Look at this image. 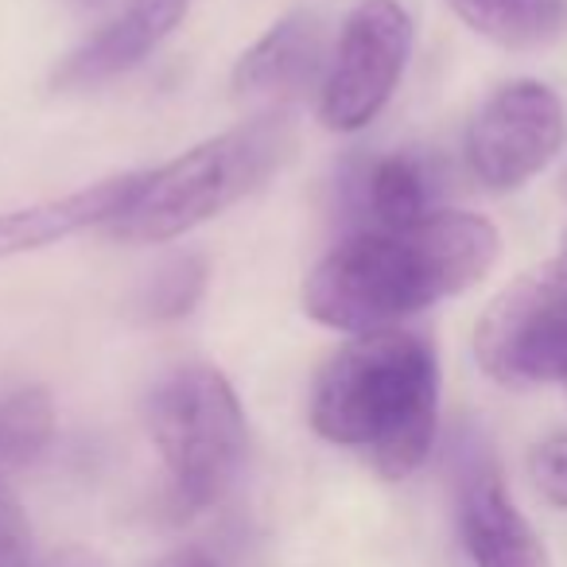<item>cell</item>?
<instances>
[{
  "instance_id": "obj_12",
  "label": "cell",
  "mask_w": 567,
  "mask_h": 567,
  "mask_svg": "<svg viewBox=\"0 0 567 567\" xmlns=\"http://www.w3.org/2000/svg\"><path fill=\"white\" fill-rule=\"evenodd\" d=\"M432 195L435 183L424 159L412 152H393L365 167L362 183H358V214H362V226L373 229L409 226V221L432 214Z\"/></svg>"
},
{
  "instance_id": "obj_13",
  "label": "cell",
  "mask_w": 567,
  "mask_h": 567,
  "mask_svg": "<svg viewBox=\"0 0 567 567\" xmlns=\"http://www.w3.org/2000/svg\"><path fill=\"white\" fill-rule=\"evenodd\" d=\"M451 12L482 40L509 51H536L567 28V0H447Z\"/></svg>"
},
{
  "instance_id": "obj_19",
  "label": "cell",
  "mask_w": 567,
  "mask_h": 567,
  "mask_svg": "<svg viewBox=\"0 0 567 567\" xmlns=\"http://www.w3.org/2000/svg\"><path fill=\"white\" fill-rule=\"evenodd\" d=\"M564 187H567V172H564Z\"/></svg>"
},
{
  "instance_id": "obj_11",
  "label": "cell",
  "mask_w": 567,
  "mask_h": 567,
  "mask_svg": "<svg viewBox=\"0 0 567 567\" xmlns=\"http://www.w3.org/2000/svg\"><path fill=\"white\" fill-rule=\"evenodd\" d=\"M136 183H141V172H125L110 175L102 183H90L82 190H71L63 198H43V203L4 210L0 214V257L40 252L90 226H110L133 198Z\"/></svg>"
},
{
  "instance_id": "obj_1",
  "label": "cell",
  "mask_w": 567,
  "mask_h": 567,
  "mask_svg": "<svg viewBox=\"0 0 567 567\" xmlns=\"http://www.w3.org/2000/svg\"><path fill=\"white\" fill-rule=\"evenodd\" d=\"M502 237L466 210L347 234L303 280V311L342 334H373L463 296L497 265Z\"/></svg>"
},
{
  "instance_id": "obj_6",
  "label": "cell",
  "mask_w": 567,
  "mask_h": 567,
  "mask_svg": "<svg viewBox=\"0 0 567 567\" xmlns=\"http://www.w3.org/2000/svg\"><path fill=\"white\" fill-rule=\"evenodd\" d=\"M416 28L401 0H358L331 48L319 121L331 133H362L393 102L412 59Z\"/></svg>"
},
{
  "instance_id": "obj_14",
  "label": "cell",
  "mask_w": 567,
  "mask_h": 567,
  "mask_svg": "<svg viewBox=\"0 0 567 567\" xmlns=\"http://www.w3.org/2000/svg\"><path fill=\"white\" fill-rule=\"evenodd\" d=\"M206 276H210V268H206V257H198V252H179V257L164 260L141 292L144 316L159 319V323L190 316L206 292Z\"/></svg>"
},
{
  "instance_id": "obj_7",
  "label": "cell",
  "mask_w": 567,
  "mask_h": 567,
  "mask_svg": "<svg viewBox=\"0 0 567 567\" xmlns=\"http://www.w3.org/2000/svg\"><path fill=\"white\" fill-rule=\"evenodd\" d=\"M567 144L564 97L536 79L505 82L466 125V164L486 190H517Z\"/></svg>"
},
{
  "instance_id": "obj_9",
  "label": "cell",
  "mask_w": 567,
  "mask_h": 567,
  "mask_svg": "<svg viewBox=\"0 0 567 567\" xmlns=\"http://www.w3.org/2000/svg\"><path fill=\"white\" fill-rule=\"evenodd\" d=\"M458 533L478 567H548L540 536L489 458H471L458 474Z\"/></svg>"
},
{
  "instance_id": "obj_5",
  "label": "cell",
  "mask_w": 567,
  "mask_h": 567,
  "mask_svg": "<svg viewBox=\"0 0 567 567\" xmlns=\"http://www.w3.org/2000/svg\"><path fill=\"white\" fill-rule=\"evenodd\" d=\"M474 358L513 389L567 385V249L520 272L489 300L474 327Z\"/></svg>"
},
{
  "instance_id": "obj_18",
  "label": "cell",
  "mask_w": 567,
  "mask_h": 567,
  "mask_svg": "<svg viewBox=\"0 0 567 567\" xmlns=\"http://www.w3.org/2000/svg\"><path fill=\"white\" fill-rule=\"evenodd\" d=\"M35 567H105V564L86 548H63V551H55V556H48L43 564H35Z\"/></svg>"
},
{
  "instance_id": "obj_15",
  "label": "cell",
  "mask_w": 567,
  "mask_h": 567,
  "mask_svg": "<svg viewBox=\"0 0 567 567\" xmlns=\"http://www.w3.org/2000/svg\"><path fill=\"white\" fill-rule=\"evenodd\" d=\"M528 474H533V486L551 505L567 509V432H556L536 443L533 455H528Z\"/></svg>"
},
{
  "instance_id": "obj_16",
  "label": "cell",
  "mask_w": 567,
  "mask_h": 567,
  "mask_svg": "<svg viewBox=\"0 0 567 567\" xmlns=\"http://www.w3.org/2000/svg\"><path fill=\"white\" fill-rule=\"evenodd\" d=\"M0 567H35L32 559V528L17 497L0 486Z\"/></svg>"
},
{
  "instance_id": "obj_8",
  "label": "cell",
  "mask_w": 567,
  "mask_h": 567,
  "mask_svg": "<svg viewBox=\"0 0 567 567\" xmlns=\"http://www.w3.org/2000/svg\"><path fill=\"white\" fill-rule=\"evenodd\" d=\"M327 24L316 9H296L280 17L252 48L234 63L229 86L249 102H288L311 86H323L327 74Z\"/></svg>"
},
{
  "instance_id": "obj_2",
  "label": "cell",
  "mask_w": 567,
  "mask_h": 567,
  "mask_svg": "<svg viewBox=\"0 0 567 567\" xmlns=\"http://www.w3.org/2000/svg\"><path fill=\"white\" fill-rule=\"evenodd\" d=\"M311 427L354 447L381 478H409L432 455L440 427V358L416 331L354 334L319 370Z\"/></svg>"
},
{
  "instance_id": "obj_10",
  "label": "cell",
  "mask_w": 567,
  "mask_h": 567,
  "mask_svg": "<svg viewBox=\"0 0 567 567\" xmlns=\"http://www.w3.org/2000/svg\"><path fill=\"white\" fill-rule=\"evenodd\" d=\"M190 12V0H128L110 28L86 40L55 71L59 90H90L141 66Z\"/></svg>"
},
{
  "instance_id": "obj_17",
  "label": "cell",
  "mask_w": 567,
  "mask_h": 567,
  "mask_svg": "<svg viewBox=\"0 0 567 567\" xmlns=\"http://www.w3.org/2000/svg\"><path fill=\"white\" fill-rule=\"evenodd\" d=\"M152 567H218V564H214V556L203 548H175V551H167V556H159Z\"/></svg>"
},
{
  "instance_id": "obj_4",
  "label": "cell",
  "mask_w": 567,
  "mask_h": 567,
  "mask_svg": "<svg viewBox=\"0 0 567 567\" xmlns=\"http://www.w3.org/2000/svg\"><path fill=\"white\" fill-rule=\"evenodd\" d=\"M148 435L167 466L175 505L210 509L241 471L245 409L226 373L190 362L152 389Z\"/></svg>"
},
{
  "instance_id": "obj_3",
  "label": "cell",
  "mask_w": 567,
  "mask_h": 567,
  "mask_svg": "<svg viewBox=\"0 0 567 567\" xmlns=\"http://www.w3.org/2000/svg\"><path fill=\"white\" fill-rule=\"evenodd\" d=\"M292 148V121L276 110L206 136L167 164L141 172L125 210L105 226L121 245H164L226 214L260 187Z\"/></svg>"
}]
</instances>
